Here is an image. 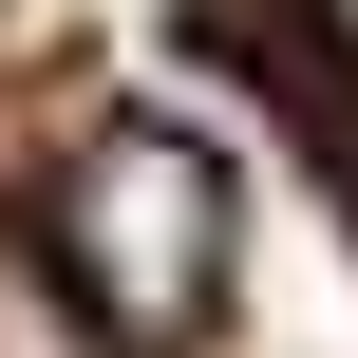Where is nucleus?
<instances>
[{"label": "nucleus", "mask_w": 358, "mask_h": 358, "mask_svg": "<svg viewBox=\"0 0 358 358\" xmlns=\"http://www.w3.org/2000/svg\"><path fill=\"white\" fill-rule=\"evenodd\" d=\"M227 245H245V189H227V151L170 132V113H113V132L76 151V189H57V264H76V302L113 321V358L208 340V321H227Z\"/></svg>", "instance_id": "nucleus-1"}, {"label": "nucleus", "mask_w": 358, "mask_h": 358, "mask_svg": "<svg viewBox=\"0 0 358 358\" xmlns=\"http://www.w3.org/2000/svg\"><path fill=\"white\" fill-rule=\"evenodd\" d=\"M0 358H113V321H94L38 245H0Z\"/></svg>", "instance_id": "nucleus-2"}, {"label": "nucleus", "mask_w": 358, "mask_h": 358, "mask_svg": "<svg viewBox=\"0 0 358 358\" xmlns=\"http://www.w3.org/2000/svg\"><path fill=\"white\" fill-rule=\"evenodd\" d=\"M321 19H340V57H358V0H321Z\"/></svg>", "instance_id": "nucleus-3"}]
</instances>
